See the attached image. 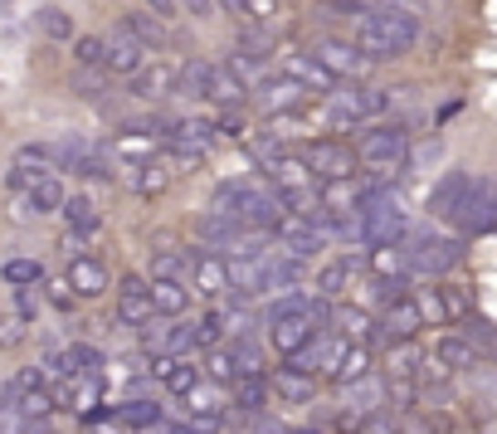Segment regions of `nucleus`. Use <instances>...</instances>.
Returning <instances> with one entry per match:
<instances>
[{
  "mask_svg": "<svg viewBox=\"0 0 497 434\" xmlns=\"http://www.w3.org/2000/svg\"><path fill=\"white\" fill-rule=\"evenodd\" d=\"M419 45V16H409L400 5H386V10H366L361 25H357V49L366 59H400Z\"/></svg>",
  "mask_w": 497,
  "mask_h": 434,
  "instance_id": "f257e3e1",
  "label": "nucleus"
},
{
  "mask_svg": "<svg viewBox=\"0 0 497 434\" xmlns=\"http://www.w3.org/2000/svg\"><path fill=\"white\" fill-rule=\"evenodd\" d=\"M390 108V93L386 88H366V83H337L326 93V122L332 128H357V122H371Z\"/></svg>",
  "mask_w": 497,
  "mask_h": 434,
  "instance_id": "f03ea898",
  "label": "nucleus"
},
{
  "mask_svg": "<svg viewBox=\"0 0 497 434\" xmlns=\"http://www.w3.org/2000/svg\"><path fill=\"white\" fill-rule=\"evenodd\" d=\"M405 157H409V132L400 128V122H376V128H366L361 142H357V161L380 171V176L400 171Z\"/></svg>",
  "mask_w": 497,
  "mask_h": 434,
  "instance_id": "7ed1b4c3",
  "label": "nucleus"
},
{
  "mask_svg": "<svg viewBox=\"0 0 497 434\" xmlns=\"http://www.w3.org/2000/svg\"><path fill=\"white\" fill-rule=\"evenodd\" d=\"M463 264V240H453V234H415L409 240V249H405V269L409 274H430V278H439V274H449V269H459Z\"/></svg>",
  "mask_w": 497,
  "mask_h": 434,
  "instance_id": "20e7f679",
  "label": "nucleus"
},
{
  "mask_svg": "<svg viewBox=\"0 0 497 434\" xmlns=\"http://www.w3.org/2000/svg\"><path fill=\"white\" fill-rule=\"evenodd\" d=\"M449 220L459 234H492L497 230V176H473L463 205L453 210Z\"/></svg>",
  "mask_w": 497,
  "mask_h": 434,
  "instance_id": "39448f33",
  "label": "nucleus"
},
{
  "mask_svg": "<svg viewBox=\"0 0 497 434\" xmlns=\"http://www.w3.org/2000/svg\"><path fill=\"white\" fill-rule=\"evenodd\" d=\"M10 405L20 410V419H45L49 410H54V386L45 381V371L39 367H25V371H16V381H10Z\"/></svg>",
  "mask_w": 497,
  "mask_h": 434,
  "instance_id": "423d86ee",
  "label": "nucleus"
},
{
  "mask_svg": "<svg viewBox=\"0 0 497 434\" xmlns=\"http://www.w3.org/2000/svg\"><path fill=\"white\" fill-rule=\"evenodd\" d=\"M249 103L259 108V113H268V118H283V113H297V108L307 103V88L297 78H288V74H268L259 88L249 93Z\"/></svg>",
  "mask_w": 497,
  "mask_h": 434,
  "instance_id": "0eeeda50",
  "label": "nucleus"
},
{
  "mask_svg": "<svg viewBox=\"0 0 497 434\" xmlns=\"http://www.w3.org/2000/svg\"><path fill=\"white\" fill-rule=\"evenodd\" d=\"M307 166H312V176H322L326 186H332V181H351L357 176V151H351L347 142H332V137H322V142H312L307 147V157H303Z\"/></svg>",
  "mask_w": 497,
  "mask_h": 434,
  "instance_id": "6e6552de",
  "label": "nucleus"
},
{
  "mask_svg": "<svg viewBox=\"0 0 497 434\" xmlns=\"http://www.w3.org/2000/svg\"><path fill=\"white\" fill-rule=\"evenodd\" d=\"M118 322H122V327H147V322H156V307H151V278L127 274L122 284H118Z\"/></svg>",
  "mask_w": 497,
  "mask_h": 434,
  "instance_id": "1a4fd4ad",
  "label": "nucleus"
},
{
  "mask_svg": "<svg viewBox=\"0 0 497 434\" xmlns=\"http://www.w3.org/2000/svg\"><path fill=\"white\" fill-rule=\"evenodd\" d=\"M380 337H386V346L390 342H415L419 337V327H424V313H419V303L409 298H395V303H386V313H380Z\"/></svg>",
  "mask_w": 497,
  "mask_h": 434,
  "instance_id": "9d476101",
  "label": "nucleus"
},
{
  "mask_svg": "<svg viewBox=\"0 0 497 434\" xmlns=\"http://www.w3.org/2000/svg\"><path fill=\"white\" fill-rule=\"evenodd\" d=\"M312 59H317L337 83H342V78H361L366 68H371V59H366L357 45H342V39H322V45L312 49Z\"/></svg>",
  "mask_w": 497,
  "mask_h": 434,
  "instance_id": "9b49d317",
  "label": "nucleus"
},
{
  "mask_svg": "<svg viewBox=\"0 0 497 434\" xmlns=\"http://www.w3.org/2000/svg\"><path fill=\"white\" fill-rule=\"evenodd\" d=\"M98 400H103V381H98V376H64V381H54V405H59V410L93 415Z\"/></svg>",
  "mask_w": 497,
  "mask_h": 434,
  "instance_id": "f8f14e48",
  "label": "nucleus"
},
{
  "mask_svg": "<svg viewBox=\"0 0 497 434\" xmlns=\"http://www.w3.org/2000/svg\"><path fill=\"white\" fill-rule=\"evenodd\" d=\"M191 284H195V293H205V298H224V293H230V264L220 254H210V249H195L191 254Z\"/></svg>",
  "mask_w": 497,
  "mask_h": 434,
  "instance_id": "ddd939ff",
  "label": "nucleus"
},
{
  "mask_svg": "<svg viewBox=\"0 0 497 434\" xmlns=\"http://www.w3.org/2000/svg\"><path fill=\"white\" fill-rule=\"evenodd\" d=\"M151 371L161 376V386L171 390V396H181V400H186L191 390L205 381V376H201V361H195V356H166V361H156Z\"/></svg>",
  "mask_w": 497,
  "mask_h": 434,
  "instance_id": "4468645a",
  "label": "nucleus"
},
{
  "mask_svg": "<svg viewBox=\"0 0 497 434\" xmlns=\"http://www.w3.org/2000/svg\"><path fill=\"white\" fill-rule=\"evenodd\" d=\"M103 68H108V74H127V78H132L137 68H147V49H141L137 39L118 25V30L108 35V64Z\"/></svg>",
  "mask_w": 497,
  "mask_h": 434,
  "instance_id": "2eb2a0df",
  "label": "nucleus"
},
{
  "mask_svg": "<svg viewBox=\"0 0 497 434\" xmlns=\"http://www.w3.org/2000/svg\"><path fill=\"white\" fill-rule=\"evenodd\" d=\"M268 390H274L278 400H288V405H307L312 396H317V376L297 371V367H278L274 376H268Z\"/></svg>",
  "mask_w": 497,
  "mask_h": 434,
  "instance_id": "dca6fc26",
  "label": "nucleus"
},
{
  "mask_svg": "<svg viewBox=\"0 0 497 434\" xmlns=\"http://www.w3.org/2000/svg\"><path fill=\"white\" fill-rule=\"evenodd\" d=\"M64 284L78 293V298H103L108 293V269L98 259L88 254H78V259H68V274H64Z\"/></svg>",
  "mask_w": 497,
  "mask_h": 434,
  "instance_id": "f3484780",
  "label": "nucleus"
},
{
  "mask_svg": "<svg viewBox=\"0 0 497 434\" xmlns=\"http://www.w3.org/2000/svg\"><path fill=\"white\" fill-rule=\"evenodd\" d=\"M176 64H151V68H137L132 74V98H176Z\"/></svg>",
  "mask_w": 497,
  "mask_h": 434,
  "instance_id": "a211bd4d",
  "label": "nucleus"
},
{
  "mask_svg": "<svg viewBox=\"0 0 497 434\" xmlns=\"http://www.w3.org/2000/svg\"><path fill=\"white\" fill-rule=\"evenodd\" d=\"M166 142L181 147V151H195V157H205V151L215 147V128H210V122H201V118H181V122H171V128H166Z\"/></svg>",
  "mask_w": 497,
  "mask_h": 434,
  "instance_id": "6ab92c4d",
  "label": "nucleus"
},
{
  "mask_svg": "<svg viewBox=\"0 0 497 434\" xmlns=\"http://www.w3.org/2000/svg\"><path fill=\"white\" fill-rule=\"evenodd\" d=\"M434 361H439L444 371H473L482 356L473 352V342H468L463 332H449V337L434 342Z\"/></svg>",
  "mask_w": 497,
  "mask_h": 434,
  "instance_id": "aec40b11",
  "label": "nucleus"
},
{
  "mask_svg": "<svg viewBox=\"0 0 497 434\" xmlns=\"http://www.w3.org/2000/svg\"><path fill=\"white\" fill-rule=\"evenodd\" d=\"M468 186H473V176L468 171H449L444 181H439V186L430 191V215H453V210L463 205V195H468Z\"/></svg>",
  "mask_w": 497,
  "mask_h": 434,
  "instance_id": "412c9836",
  "label": "nucleus"
},
{
  "mask_svg": "<svg viewBox=\"0 0 497 434\" xmlns=\"http://www.w3.org/2000/svg\"><path fill=\"white\" fill-rule=\"evenodd\" d=\"M122 181H127V191H137V195H161L171 186V171H166L161 161H132V166H122Z\"/></svg>",
  "mask_w": 497,
  "mask_h": 434,
  "instance_id": "4be33fe9",
  "label": "nucleus"
},
{
  "mask_svg": "<svg viewBox=\"0 0 497 434\" xmlns=\"http://www.w3.org/2000/svg\"><path fill=\"white\" fill-rule=\"evenodd\" d=\"M283 74L297 78L307 93H312V88H317V93H332V88H337V78L326 74V68L312 59V54H288V59H283Z\"/></svg>",
  "mask_w": 497,
  "mask_h": 434,
  "instance_id": "5701e85b",
  "label": "nucleus"
},
{
  "mask_svg": "<svg viewBox=\"0 0 497 434\" xmlns=\"http://www.w3.org/2000/svg\"><path fill=\"white\" fill-rule=\"evenodd\" d=\"M351 274H357V264H351V259L322 264V274H317V298H322V303H342L347 293H351Z\"/></svg>",
  "mask_w": 497,
  "mask_h": 434,
  "instance_id": "b1692460",
  "label": "nucleus"
},
{
  "mask_svg": "<svg viewBox=\"0 0 497 434\" xmlns=\"http://www.w3.org/2000/svg\"><path fill=\"white\" fill-rule=\"evenodd\" d=\"M186 410H191V425H195V429H215L220 419H224V400L201 381V386H195L191 396H186Z\"/></svg>",
  "mask_w": 497,
  "mask_h": 434,
  "instance_id": "393cba45",
  "label": "nucleus"
},
{
  "mask_svg": "<svg viewBox=\"0 0 497 434\" xmlns=\"http://www.w3.org/2000/svg\"><path fill=\"white\" fill-rule=\"evenodd\" d=\"M122 30L132 35L147 54H156V49L166 45V25L156 20V16H147V10H127V16H122Z\"/></svg>",
  "mask_w": 497,
  "mask_h": 434,
  "instance_id": "a878e982",
  "label": "nucleus"
},
{
  "mask_svg": "<svg viewBox=\"0 0 497 434\" xmlns=\"http://www.w3.org/2000/svg\"><path fill=\"white\" fill-rule=\"evenodd\" d=\"M234 390V410L239 415H264V405H268V376H239V381L230 386Z\"/></svg>",
  "mask_w": 497,
  "mask_h": 434,
  "instance_id": "bb28decb",
  "label": "nucleus"
},
{
  "mask_svg": "<svg viewBox=\"0 0 497 434\" xmlns=\"http://www.w3.org/2000/svg\"><path fill=\"white\" fill-rule=\"evenodd\" d=\"M371 376V352H366V342H347V352L342 361H337V371H332V381L337 386H357Z\"/></svg>",
  "mask_w": 497,
  "mask_h": 434,
  "instance_id": "cd10ccee",
  "label": "nucleus"
},
{
  "mask_svg": "<svg viewBox=\"0 0 497 434\" xmlns=\"http://www.w3.org/2000/svg\"><path fill=\"white\" fill-rule=\"evenodd\" d=\"M186 274H191V254L151 249V284H186Z\"/></svg>",
  "mask_w": 497,
  "mask_h": 434,
  "instance_id": "c85d7f7f",
  "label": "nucleus"
},
{
  "mask_svg": "<svg viewBox=\"0 0 497 434\" xmlns=\"http://www.w3.org/2000/svg\"><path fill=\"white\" fill-rule=\"evenodd\" d=\"M151 307H156V317H186L191 288L186 284H151Z\"/></svg>",
  "mask_w": 497,
  "mask_h": 434,
  "instance_id": "c756f323",
  "label": "nucleus"
},
{
  "mask_svg": "<svg viewBox=\"0 0 497 434\" xmlns=\"http://www.w3.org/2000/svg\"><path fill=\"white\" fill-rule=\"evenodd\" d=\"M64 376H98L108 367L103 361V352H98V346H88V342H74V346H64Z\"/></svg>",
  "mask_w": 497,
  "mask_h": 434,
  "instance_id": "7c9ffc66",
  "label": "nucleus"
},
{
  "mask_svg": "<svg viewBox=\"0 0 497 434\" xmlns=\"http://www.w3.org/2000/svg\"><path fill=\"white\" fill-rule=\"evenodd\" d=\"M371 327L376 322L366 317L361 307H332V322H326V332H337V337H347V342H361Z\"/></svg>",
  "mask_w": 497,
  "mask_h": 434,
  "instance_id": "2f4dec72",
  "label": "nucleus"
},
{
  "mask_svg": "<svg viewBox=\"0 0 497 434\" xmlns=\"http://www.w3.org/2000/svg\"><path fill=\"white\" fill-rule=\"evenodd\" d=\"M205 98H215V103H224V108H239V103L249 98V88H244V83H239L224 64H215V68H210V93H205Z\"/></svg>",
  "mask_w": 497,
  "mask_h": 434,
  "instance_id": "473e14b6",
  "label": "nucleus"
},
{
  "mask_svg": "<svg viewBox=\"0 0 497 434\" xmlns=\"http://www.w3.org/2000/svg\"><path fill=\"white\" fill-rule=\"evenodd\" d=\"M118 419H122L127 429H156V425H161V405L132 396V400H122V405H118Z\"/></svg>",
  "mask_w": 497,
  "mask_h": 434,
  "instance_id": "72a5a7b5",
  "label": "nucleus"
},
{
  "mask_svg": "<svg viewBox=\"0 0 497 434\" xmlns=\"http://www.w3.org/2000/svg\"><path fill=\"white\" fill-rule=\"evenodd\" d=\"M380 400H386V386L376 381V376H366V381L347 386V405H357V419H371L380 410Z\"/></svg>",
  "mask_w": 497,
  "mask_h": 434,
  "instance_id": "f704fd0d",
  "label": "nucleus"
},
{
  "mask_svg": "<svg viewBox=\"0 0 497 434\" xmlns=\"http://www.w3.org/2000/svg\"><path fill=\"white\" fill-rule=\"evenodd\" d=\"M424 371V356L415 342H390V381H415Z\"/></svg>",
  "mask_w": 497,
  "mask_h": 434,
  "instance_id": "c9c22d12",
  "label": "nucleus"
},
{
  "mask_svg": "<svg viewBox=\"0 0 497 434\" xmlns=\"http://www.w3.org/2000/svg\"><path fill=\"white\" fill-rule=\"evenodd\" d=\"M210 68H215V64H205V59L181 64V74H176V98H205V93H210Z\"/></svg>",
  "mask_w": 497,
  "mask_h": 434,
  "instance_id": "e433bc0d",
  "label": "nucleus"
},
{
  "mask_svg": "<svg viewBox=\"0 0 497 434\" xmlns=\"http://www.w3.org/2000/svg\"><path fill=\"white\" fill-rule=\"evenodd\" d=\"M201 376H210L215 386H234V381H239V367H234L230 346H210L205 361H201Z\"/></svg>",
  "mask_w": 497,
  "mask_h": 434,
  "instance_id": "4c0bfd02",
  "label": "nucleus"
},
{
  "mask_svg": "<svg viewBox=\"0 0 497 434\" xmlns=\"http://www.w3.org/2000/svg\"><path fill=\"white\" fill-rule=\"evenodd\" d=\"M463 337L473 342V352H478V356L488 352V356L497 361V327H492L488 317H473V313H468V317H463Z\"/></svg>",
  "mask_w": 497,
  "mask_h": 434,
  "instance_id": "58836bf2",
  "label": "nucleus"
},
{
  "mask_svg": "<svg viewBox=\"0 0 497 434\" xmlns=\"http://www.w3.org/2000/svg\"><path fill=\"white\" fill-rule=\"evenodd\" d=\"M68 191L59 186V176H39V186L30 191V205L39 210V215H54V210H64Z\"/></svg>",
  "mask_w": 497,
  "mask_h": 434,
  "instance_id": "ea45409f",
  "label": "nucleus"
},
{
  "mask_svg": "<svg viewBox=\"0 0 497 434\" xmlns=\"http://www.w3.org/2000/svg\"><path fill=\"white\" fill-rule=\"evenodd\" d=\"M224 68H230V74H234L239 83H244V88H249V83H254V88H259V83L268 78L264 59H259V54H244V49H234V54H230V64H224Z\"/></svg>",
  "mask_w": 497,
  "mask_h": 434,
  "instance_id": "a19ab883",
  "label": "nucleus"
},
{
  "mask_svg": "<svg viewBox=\"0 0 497 434\" xmlns=\"http://www.w3.org/2000/svg\"><path fill=\"white\" fill-rule=\"evenodd\" d=\"M64 220H68V230L74 234H93L98 230V210H93V201H83V195H68L64 201Z\"/></svg>",
  "mask_w": 497,
  "mask_h": 434,
  "instance_id": "79ce46f5",
  "label": "nucleus"
},
{
  "mask_svg": "<svg viewBox=\"0 0 497 434\" xmlns=\"http://www.w3.org/2000/svg\"><path fill=\"white\" fill-rule=\"evenodd\" d=\"M74 59H78V68H103L108 64V39L103 35H78Z\"/></svg>",
  "mask_w": 497,
  "mask_h": 434,
  "instance_id": "37998d69",
  "label": "nucleus"
},
{
  "mask_svg": "<svg viewBox=\"0 0 497 434\" xmlns=\"http://www.w3.org/2000/svg\"><path fill=\"white\" fill-rule=\"evenodd\" d=\"M0 278H5L10 288H30V284H39V278H45V269H39L35 259H10L5 269H0Z\"/></svg>",
  "mask_w": 497,
  "mask_h": 434,
  "instance_id": "c03bdc74",
  "label": "nucleus"
},
{
  "mask_svg": "<svg viewBox=\"0 0 497 434\" xmlns=\"http://www.w3.org/2000/svg\"><path fill=\"white\" fill-rule=\"evenodd\" d=\"M39 30H45V39H74V20L59 5H45L39 10Z\"/></svg>",
  "mask_w": 497,
  "mask_h": 434,
  "instance_id": "a18cd8bd",
  "label": "nucleus"
},
{
  "mask_svg": "<svg viewBox=\"0 0 497 434\" xmlns=\"http://www.w3.org/2000/svg\"><path fill=\"white\" fill-rule=\"evenodd\" d=\"M230 356H234V367H239V376H264V352L254 342H244V337H234V346H230Z\"/></svg>",
  "mask_w": 497,
  "mask_h": 434,
  "instance_id": "49530a36",
  "label": "nucleus"
},
{
  "mask_svg": "<svg viewBox=\"0 0 497 434\" xmlns=\"http://www.w3.org/2000/svg\"><path fill=\"white\" fill-rule=\"evenodd\" d=\"M141 346H147V356L166 361V356H171V327H161V322H147V327H141Z\"/></svg>",
  "mask_w": 497,
  "mask_h": 434,
  "instance_id": "de8ad7c7",
  "label": "nucleus"
},
{
  "mask_svg": "<svg viewBox=\"0 0 497 434\" xmlns=\"http://www.w3.org/2000/svg\"><path fill=\"white\" fill-rule=\"evenodd\" d=\"M439 303H444V317L453 322V317H468V293L463 288H439Z\"/></svg>",
  "mask_w": 497,
  "mask_h": 434,
  "instance_id": "09e8293b",
  "label": "nucleus"
},
{
  "mask_svg": "<svg viewBox=\"0 0 497 434\" xmlns=\"http://www.w3.org/2000/svg\"><path fill=\"white\" fill-rule=\"evenodd\" d=\"M419 313H424V322H434V327H439V322H449L444 317V303H439V288H430V293H419Z\"/></svg>",
  "mask_w": 497,
  "mask_h": 434,
  "instance_id": "8fccbe9b",
  "label": "nucleus"
},
{
  "mask_svg": "<svg viewBox=\"0 0 497 434\" xmlns=\"http://www.w3.org/2000/svg\"><path fill=\"white\" fill-rule=\"evenodd\" d=\"M49 303L59 307V313H74V307H78V293H74V288H68L64 278H59V284H49Z\"/></svg>",
  "mask_w": 497,
  "mask_h": 434,
  "instance_id": "3c124183",
  "label": "nucleus"
},
{
  "mask_svg": "<svg viewBox=\"0 0 497 434\" xmlns=\"http://www.w3.org/2000/svg\"><path fill=\"white\" fill-rule=\"evenodd\" d=\"M74 88H78L83 98H103V83H98V68H78V74H74Z\"/></svg>",
  "mask_w": 497,
  "mask_h": 434,
  "instance_id": "603ef678",
  "label": "nucleus"
},
{
  "mask_svg": "<svg viewBox=\"0 0 497 434\" xmlns=\"http://www.w3.org/2000/svg\"><path fill=\"white\" fill-rule=\"evenodd\" d=\"M39 176H45V171H35V166H10V186H16V191H35Z\"/></svg>",
  "mask_w": 497,
  "mask_h": 434,
  "instance_id": "864d4df0",
  "label": "nucleus"
},
{
  "mask_svg": "<svg viewBox=\"0 0 497 434\" xmlns=\"http://www.w3.org/2000/svg\"><path fill=\"white\" fill-rule=\"evenodd\" d=\"M357 434H400V429H395V419L386 415V410H376L371 419H361V429Z\"/></svg>",
  "mask_w": 497,
  "mask_h": 434,
  "instance_id": "5fc2aeb1",
  "label": "nucleus"
},
{
  "mask_svg": "<svg viewBox=\"0 0 497 434\" xmlns=\"http://www.w3.org/2000/svg\"><path fill=\"white\" fill-rule=\"evenodd\" d=\"M176 10H181V0H147V16H156V20H171L176 16Z\"/></svg>",
  "mask_w": 497,
  "mask_h": 434,
  "instance_id": "6e6d98bb",
  "label": "nucleus"
},
{
  "mask_svg": "<svg viewBox=\"0 0 497 434\" xmlns=\"http://www.w3.org/2000/svg\"><path fill=\"white\" fill-rule=\"evenodd\" d=\"M181 5H186L191 16H201V20H210V16H215V10H220L215 0H181Z\"/></svg>",
  "mask_w": 497,
  "mask_h": 434,
  "instance_id": "4d7b16f0",
  "label": "nucleus"
},
{
  "mask_svg": "<svg viewBox=\"0 0 497 434\" xmlns=\"http://www.w3.org/2000/svg\"><path fill=\"white\" fill-rule=\"evenodd\" d=\"M254 434H288V425H278V419H259V425H254Z\"/></svg>",
  "mask_w": 497,
  "mask_h": 434,
  "instance_id": "13d9d810",
  "label": "nucleus"
},
{
  "mask_svg": "<svg viewBox=\"0 0 497 434\" xmlns=\"http://www.w3.org/2000/svg\"><path fill=\"white\" fill-rule=\"evenodd\" d=\"M166 434H205V429H195V425H171Z\"/></svg>",
  "mask_w": 497,
  "mask_h": 434,
  "instance_id": "bf43d9fd",
  "label": "nucleus"
},
{
  "mask_svg": "<svg viewBox=\"0 0 497 434\" xmlns=\"http://www.w3.org/2000/svg\"><path fill=\"white\" fill-rule=\"evenodd\" d=\"M288 434H317V429H293V425H288Z\"/></svg>",
  "mask_w": 497,
  "mask_h": 434,
  "instance_id": "052dcab7",
  "label": "nucleus"
}]
</instances>
